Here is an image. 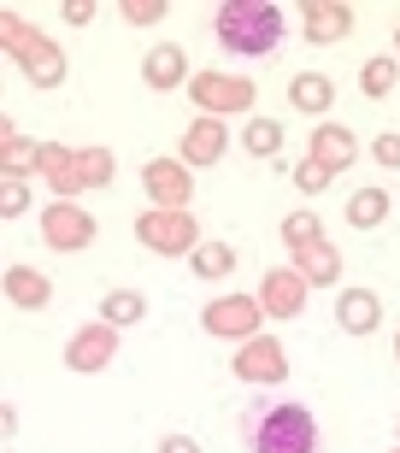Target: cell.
Instances as JSON below:
<instances>
[{"instance_id":"obj_1","label":"cell","mask_w":400,"mask_h":453,"mask_svg":"<svg viewBox=\"0 0 400 453\" xmlns=\"http://www.w3.org/2000/svg\"><path fill=\"white\" fill-rule=\"evenodd\" d=\"M324 430L306 401H253L242 412V448L248 453H318Z\"/></svg>"},{"instance_id":"obj_2","label":"cell","mask_w":400,"mask_h":453,"mask_svg":"<svg viewBox=\"0 0 400 453\" xmlns=\"http://www.w3.org/2000/svg\"><path fill=\"white\" fill-rule=\"evenodd\" d=\"M283 30H288V12H283V6H271V0H230V6H218V18H212L218 48L242 53V59L277 53Z\"/></svg>"},{"instance_id":"obj_3","label":"cell","mask_w":400,"mask_h":453,"mask_svg":"<svg viewBox=\"0 0 400 453\" xmlns=\"http://www.w3.org/2000/svg\"><path fill=\"white\" fill-rule=\"evenodd\" d=\"M135 242H142L148 253H159V259H183V253L200 248V224L188 219V212H165V206H153V212L135 219Z\"/></svg>"},{"instance_id":"obj_4","label":"cell","mask_w":400,"mask_h":453,"mask_svg":"<svg viewBox=\"0 0 400 453\" xmlns=\"http://www.w3.org/2000/svg\"><path fill=\"white\" fill-rule=\"evenodd\" d=\"M259 319H265L259 295H218V301H206V312H200V330H206V336L253 342L259 336Z\"/></svg>"},{"instance_id":"obj_5","label":"cell","mask_w":400,"mask_h":453,"mask_svg":"<svg viewBox=\"0 0 400 453\" xmlns=\"http://www.w3.org/2000/svg\"><path fill=\"white\" fill-rule=\"evenodd\" d=\"M6 42H12V53L30 65V83L35 88H59V83H65V53L53 48V42H35L18 18H6Z\"/></svg>"},{"instance_id":"obj_6","label":"cell","mask_w":400,"mask_h":453,"mask_svg":"<svg viewBox=\"0 0 400 453\" xmlns=\"http://www.w3.org/2000/svg\"><path fill=\"white\" fill-rule=\"evenodd\" d=\"M95 235H100V224L88 219L83 206L59 201V206H48V212H42V242H48L53 253H83Z\"/></svg>"},{"instance_id":"obj_7","label":"cell","mask_w":400,"mask_h":453,"mask_svg":"<svg viewBox=\"0 0 400 453\" xmlns=\"http://www.w3.org/2000/svg\"><path fill=\"white\" fill-rule=\"evenodd\" d=\"M142 188L165 212H188V201H195V177L183 171V159H148L142 165Z\"/></svg>"},{"instance_id":"obj_8","label":"cell","mask_w":400,"mask_h":453,"mask_svg":"<svg viewBox=\"0 0 400 453\" xmlns=\"http://www.w3.org/2000/svg\"><path fill=\"white\" fill-rule=\"evenodd\" d=\"M188 95H195V101L206 106V118H212V112H248L259 88H253L248 77H224V71H200L195 83H188Z\"/></svg>"},{"instance_id":"obj_9","label":"cell","mask_w":400,"mask_h":453,"mask_svg":"<svg viewBox=\"0 0 400 453\" xmlns=\"http://www.w3.org/2000/svg\"><path fill=\"white\" fill-rule=\"evenodd\" d=\"M230 371L242 377V383H283L288 377V353H283L277 336H253V342H242V353L230 359Z\"/></svg>"},{"instance_id":"obj_10","label":"cell","mask_w":400,"mask_h":453,"mask_svg":"<svg viewBox=\"0 0 400 453\" xmlns=\"http://www.w3.org/2000/svg\"><path fill=\"white\" fill-rule=\"evenodd\" d=\"M112 353H118V330L100 319V324H83V330L65 342V365L71 371H106Z\"/></svg>"},{"instance_id":"obj_11","label":"cell","mask_w":400,"mask_h":453,"mask_svg":"<svg viewBox=\"0 0 400 453\" xmlns=\"http://www.w3.org/2000/svg\"><path fill=\"white\" fill-rule=\"evenodd\" d=\"M224 148H230V124H224V118H206V112H200L195 124L183 130V142H177L183 165H218Z\"/></svg>"},{"instance_id":"obj_12","label":"cell","mask_w":400,"mask_h":453,"mask_svg":"<svg viewBox=\"0 0 400 453\" xmlns=\"http://www.w3.org/2000/svg\"><path fill=\"white\" fill-rule=\"evenodd\" d=\"M142 83H148L153 95H171V88L195 83V77H188V53L177 48V42H159V48H148V59H142Z\"/></svg>"},{"instance_id":"obj_13","label":"cell","mask_w":400,"mask_h":453,"mask_svg":"<svg viewBox=\"0 0 400 453\" xmlns=\"http://www.w3.org/2000/svg\"><path fill=\"white\" fill-rule=\"evenodd\" d=\"M377 324H383V301L371 288H342L335 295V330L342 336H371Z\"/></svg>"},{"instance_id":"obj_14","label":"cell","mask_w":400,"mask_h":453,"mask_svg":"<svg viewBox=\"0 0 400 453\" xmlns=\"http://www.w3.org/2000/svg\"><path fill=\"white\" fill-rule=\"evenodd\" d=\"M306 159H318V165L335 177V171H348L353 159H359V142H353L342 124H318V130L306 135Z\"/></svg>"},{"instance_id":"obj_15","label":"cell","mask_w":400,"mask_h":453,"mask_svg":"<svg viewBox=\"0 0 400 453\" xmlns=\"http://www.w3.org/2000/svg\"><path fill=\"white\" fill-rule=\"evenodd\" d=\"M259 306H265V319H300L306 277H300V271H271L265 283H259Z\"/></svg>"},{"instance_id":"obj_16","label":"cell","mask_w":400,"mask_h":453,"mask_svg":"<svg viewBox=\"0 0 400 453\" xmlns=\"http://www.w3.org/2000/svg\"><path fill=\"white\" fill-rule=\"evenodd\" d=\"M300 24H306L300 35H306L312 48H324V42H342V35L353 30V12H348V6H335V0H330V6H324V0H306V6H300Z\"/></svg>"},{"instance_id":"obj_17","label":"cell","mask_w":400,"mask_h":453,"mask_svg":"<svg viewBox=\"0 0 400 453\" xmlns=\"http://www.w3.org/2000/svg\"><path fill=\"white\" fill-rule=\"evenodd\" d=\"M6 301H12L18 312H42V306L53 301V283L30 265H6Z\"/></svg>"},{"instance_id":"obj_18","label":"cell","mask_w":400,"mask_h":453,"mask_svg":"<svg viewBox=\"0 0 400 453\" xmlns=\"http://www.w3.org/2000/svg\"><path fill=\"white\" fill-rule=\"evenodd\" d=\"M288 106L306 118H324L335 106V83L330 77H318V71H295V83H288Z\"/></svg>"},{"instance_id":"obj_19","label":"cell","mask_w":400,"mask_h":453,"mask_svg":"<svg viewBox=\"0 0 400 453\" xmlns=\"http://www.w3.org/2000/svg\"><path fill=\"white\" fill-rule=\"evenodd\" d=\"M388 212H395V201H388V188H353L348 206H342V219L353 224V230H383Z\"/></svg>"},{"instance_id":"obj_20","label":"cell","mask_w":400,"mask_h":453,"mask_svg":"<svg viewBox=\"0 0 400 453\" xmlns=\"http://www.w3.org/2000/svg\"><path fill=\"white\" fill-rule=\"evenodd\" d=\"M295 265H300V277H306V288H330V283H342V253H335V242H312V248H300L295 253Z\"/></svg>"},{"instance_id":"obj_21","label":"cell","mask_w":400,"mask_h":453,"mask_svg":"<svg viewBox=\"0 0 400 453\" xmlns=\"http://www.w3.org/2000/svg\"><path fill=\"white\" fill-rule=\"evenodd\" d=\"M106 183H112V148H83V153H77V165H71L65 201L77 195V188H106Z\"/></svg>"},{"instance_id":"obj_22","label":"cell","mask_w":400,"mask_h":453,"mask_svg":"<svg viewBox=\"0 0 400 453\" xmlns=\"http://www.w3.org/2000/svg\"><path fill=\"white\" fill-rule=\"evenodd\" d=\"M100 319L112 324V330L142 324L148 319V295H142V288H106V295H100Z\"/></svg>"},{"instance_id":"obj_23","label":"cell","mask_w":400,"mask_h":453,"mask_svg":"<svg viewBox=\"0 0 400 453\" xmlns=\"http://www.w3.org/2000/svg\"><path fill=\"white\" fill-rule=\"evenodd\" d=\"M235 265H242V259H235L230 242H200V248L188 253V271H195V277H206V283H224Z\"/></svg>"},{"instance_id":"obj_24","label":"cell","mask_w":400,"mask_h":453,"mask_svg":"<svg viewBox=\"0 0 400 453\" xmlns=\"http://www.w3.org/2000/svg\"><path fill=\"white\" fill-rule=\"evenodd\" d=\"M395 83H400V59L395 53H377V59L359 65V95H365V101H388Z\"/></svg>"},{"instance_id":"obj_25","label":"cell","mask_w":400,"mask_h":453,"mask_svg":"<svg viewBox=\"0 0 400 453\" xmlns=\"http://www.w3.org/2000/svg\"><path fill=\"white\" fill-rule=\"evenodd\" d=\"M242 153L248 159H277L283 153V124L277 118H248L242 124Z\"/></svg>"},{"instance_id":"obj_26","label":"cell","mask_w":400,"mask_h":453,"mask_svg":"<svg viewBox=\"0 0 400 453\" xmlns=\"http://www.w3.org/2000/svg\"><path fill=\"white\" fill-rule=\"evenodd\" d=\"M0 159H6V177L24 183V171H30V165L42 171V142H24V135L6 124V130H0Z\"/></svg>"},{"instance_id":"obj_27","label":"cell","mask_w":400,"mask_h":453,"mask_svg":"<svg viewBox=\"0 0 400 453\" xmlns=\"http://www.w3.org/2000/svg\"><path fill=\"white\" fill-rule=\"evenodd\" d=\"M283 242H288V248H312V242H324V230H318V219H312V212H288V224H283Z\"/></svg>"},{"instance_id":"obj_28","label":"cell","mask_w":400,"mask_h":453,"mask_svg":"<svg viewBox=\"0 0 400 453\" xmlns=\"http://www.w3.org/2000/svg\"><path fill=\"white\" fill-rule=\"evenodd\" d=\"M330 183H335V177L318 165V159H300V165H295V188H300V195H324Z\"/></svg>"},{"instance_id":"obj_29","label":"cell","mask_w":400,"mask_h":453,"mask_svg":"<svg viewBox=\"0 0 400 453\" xmlns=\"http://www.w3.org/2000/svg\"><path fill=\"white\" fill-rule=\"evenodd\" d=\"M0 212H6V219H24V212H30V188L18 183V177H6V188H0Z\"/></svg>"},{"instance_id":"obj_30","label":"cell","mask_w":400,"mask_h":453,"mask_svg":"<svg viewBox=\"0 0 400 453\" xmlns=\"http://www.w3.org/2000/svg\"><path fill=\"white\" fill-rule=\"evenodd\" d=\"M159 18H165V0H130V6H124V24H159Z\"/></svg>"},{"instance_id":"obj_31","label":"cell","mask_w":400,"mask_h":453,"mask_svg":"<svg viewBox=\"0 0 400 453\" xmlns=\"http://www.w3.org/2000/svg\"><path fill=\"white\" fill-rule=\"evenodd\" d=\"M371 159H377V165H388V171H400V135L383 130L377 142H371Z\"/></svg>"},{"instance_id":"obj_32","label":"cell","mask_w":400,"mask_h":453,"mask_svg":"<svg viewBox=\"0 0 400 453\" xmlns=\"http://www.w3.org/2000/svg\"><path fill=\"white\" fill-rule=\"evenodd\" d=\"M59 12H65V24H95V0H65Z\"/></svg>"},{"instance_id":"obj_33","label":"cell","mask_w":400,"mask_h":453,"mask_svg":"<svg viewBox=\"0 0 400 453\" xmlns=\"http://www.w3.org/2000/svg\"><path fill=\"white\" fill-rule=\"evenodd\" d=\"M159 453H200L195 436H159Z\"/></svg>"},{"instance_id":"obj_34","label":"cell","mask_w":400,"mask_h":453,"mask_svg":"<svg viewBox=\"0 0 400 453\" xmlns=\"http://www.w3.org/2000/svg\"><path fill=\"white\" fill-rule=\"evenodd\" d=\"M395 53H400V30H395Z\"/></svg>"},{"instance_id":"obj_35","label":"cell","mask_w":400,"mask_h":453,"mask_svg":"<svg viewBox=\"0 0 400 453\" xmlns=\"http://www.w3.org/2000/svg\"><path fill=\"white\" fill-rule=\"evenodd\" d=\"M395 359H400V336H395Z\"/></svg>"}]
</instances>
